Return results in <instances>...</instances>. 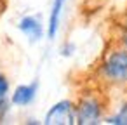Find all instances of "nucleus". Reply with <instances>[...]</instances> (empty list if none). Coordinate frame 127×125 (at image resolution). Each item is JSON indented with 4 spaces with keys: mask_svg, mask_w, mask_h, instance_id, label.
Masks as SVG:
<instances>
[{
    "mask_svg": "<svg viewBox=\"0 0 127 125\" xmlns=\"http://www.w3.org/2000/svg\"><path fill=\"white\" fill-rule=\"evenodd\" d=\"M103 71L113 82H127V52L125 50L113 52L106 59Z\"/></svg>",
    "mask_w": 127,
    "mask_h": 125,
    "instance_id": "f257e3e1",
    "label": "nucleus"
},
{
    "mask_svg": "<svg viewBox=\"0 0 127 125\" xmlns=\"http://www.w3.org/2000/svg\"><path fill=\"white\" fill-rule=\"evenodd\" d=\"M47 125H71L75 123V109L70 101H59L56 102L45 116Z\"/></svg>",
    "mask_w": 127,
    "mask_h": 125,
    "instance_id": "f03ea898",
    "label": "nucleus"
},
{
    "mask_svg": "<svg viewBox=\"0 0 127 125\" xmlns=\"http://www.w3.org/2000/svg\"><path fill=\"white\" fill-rule=\"evenodd\" d=\"M101 116V104L97 102L96 97H85L78 102L77 108V123L82 125H91V123H97Z\"/></svg>",
    "mask_w": 127,
    "mask_h": 125,
    "instance_id": "7ed1b4c3",
    "label": "nucleus"
},
{
    "mask_svg": "<svg viewBox=\"0 0 127 125\" xmlns=\"http://www.w3.org/2000/svg\"><path fill=\"white\" fill-rule=\"evenodd\" d=\"M35 92H37V82L32 85H19L12 94V104L25 106V104L32 102L35 97Z\"/></svg>",
    "mask_w": 127,
    "mask_h": 125,
    "instance_id": "20e7f679",
    "label": "nucleus"
},
{
    "mask_svg": "<svg viewBox=\"0 0 127 125\" xmlns=\"http://www.w3.org/2000/svg\"><path fill=\"white\" fill-rule=\"evenodd\" d=\"M19 30H21L26 37H30V40H37V38H40V35H42L40 23H38L33 16L23 18V19L19 21Z\"/></svg>",
    "mask_w": 127,
    "mask_h": 125,
    "instance_id": "39448f33",
    "label": "nucleus"
},
{
    "mask_svg": "<svg viewBox=\"0 0 127 125\" xmlns=\"http://www.w3.org/2000/svg\"><path fill=\"white\" fill-rule=\"evenodd\" d=\"M64 5V0H54L52 4V11H51V18H49V28H47V35L49 38L56 37L58 26H59V18H61V9Z\"/></svg>",
    "mask_w": 127,
    "mask_h": 125,
    "instance_id": "423d86ee",
    "label": "nucleus"
},
{
    "mask_svg": "<svg viewBox=\"0 0 127 125\" xmlns=\"http://www.w3.org/2000/svg\"><path fill=\"white\" fill-rule=\"evenodd\" d=\"M108 122L110 123H115V125H127V104H124L122 109L115 116H111Z\"/></svg>",
    "mask_w": 127,
    "mask_h": 125,
    "instance_id": "0eeeda50",
    "label": "nucleus"
},
{
    "mask_svg": "<svg viewBox=\"0 0 127 125\" xmlns=\"http://www.w3.org/2000/svg\"><path fill=\"white\" fill-rule=\"evenodd\" d=\"M9 90V82L5 80V76L0 73V96H5Z\"/></svg>",
    "mask_w": 127,
    "mask_h": 125,
    "instance_id": "6e6552de",
    "label": "nucleus"
},
{
    "mask_svg": "<svg viewBox=\"0 0 127 125\" xmlns=\"http://www.w3.org/2000/svg\"><path fill=\"white\" fill-rule=\"evenodd\" d=\"M5 109V96H0V111Z\"/></svg>",
    "mask_w": 127,
    "mask_h": 125,
    "instance_id": "1a4fd4ad",
    "label": "nucleus"
},
{
    "mask_svg": "<svg viewBox=\"0 0 127 125\" xmlns=\"http://www.w3.org/2000/svg\"><path fill=\"white\" fill-rule=\"evenodd\" d=\"M124 42H125V45H127V30H125V33H124Z\"/></svg>",
    "mask_w": 127,
    "mask_h": 125,
    "instance_id": "9d476101",
    "label": "nucleus"
}]
</instances>
